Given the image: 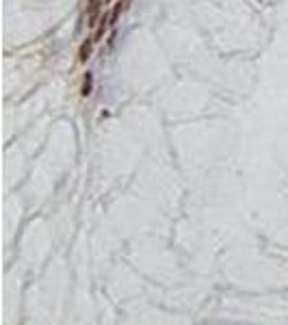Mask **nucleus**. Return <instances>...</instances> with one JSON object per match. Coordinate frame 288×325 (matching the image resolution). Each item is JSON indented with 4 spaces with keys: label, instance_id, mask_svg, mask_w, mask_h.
I'll return each mask as SVG.
<instances>
[{
    "label": "nucleus",
    "instance_id": "obj_1",
    "mask_svg": "<svg viewBox=\"0 0 288 325\" xmlns=\"http://www.w3.org/2000/svg\"><path fill=\"white\" fill-rule=\"evenodd\" d=\"M91 42H94V39H87V42L80 46V52H78V61L80 63H87V58L91 54Z\"/></svg>",
    "mask_w": 288,
    "mask_h": 325
},
{
    "label": "nucleus",
    "instance_id": "obj_2",
    "mask_svg": "<svg viewBox=\"0 0 288 325\" xmlns=\"http://www.w3.org/2000/svg\"><path fill=\"white\" fill-rule=\"evenodd\" d=\"M89 20H91V26L96 24V18H98V9H100V0H89Z\"/></svg>",
    "mask_w": 288,
    "mask_h": 325
},
{
    "label": "nucleus",
    "instance_id": "obj_3",
    "mask_svg": "<svg viewBox=\"0 0 288 325\" xmlns=\"http://www.w3.org/2000/svg\"><path fill=\"white\" fill-rule=\"evenodd\" d=\"M91 89H94V76L91 74H84V78H82V89H80V94L87 98L89 94H91Z\"/></svg>",
    "mask_w": 288,
    "mask_h": 325
}]
</instances>
